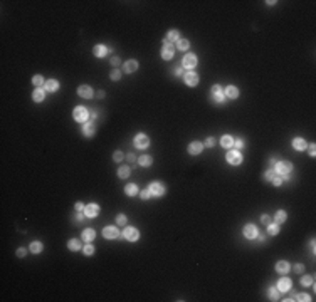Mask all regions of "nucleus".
<instances>
[{
	"label": "nucleus",
	"mask_w": 316,
	"mask_h": 302,
	"mask_svg": "<svg viewBox=\"0 0 316 302\" xmlns=\"http://www.w3.org/2000/svg\"><path fill=\"white\" fill-rule=\"evenodd\" d=\"M123 158H124V156H123V153H121V151H116L114 155H113V160H114V161H121Z\"/></svg>",
	"instance_id": "c03bdc74"
},
{
	"label": "nucleus",
	"mask_w": 316,
	"mask_h": 302,
	"mask_svg": "<svg viewBox=\"0 0 316 302\" xmlns=\"http://www.w3.org/2000/svg\"><path fill=\"white\" fill-rule=\"evenodd\" d=\"M148 144H150V139H148L146 134H136V138H135V146L136 148H146Z\"/></svg>",
	"instance_id": "39448f33"
},
{
	"label": "nucleus",
	"mask_w": 316,
	"mask_h": 302,
	"mask_svg": "<svg viewBox=\"0 0 316 302\" xmlns=\"http://www.w3.org/2000/svg\"><path fill=\"white\" fill-rule=\"evenodd\" d=\"M57 88H59V82L54 81V79H49L47 82H45V89L47 91H56Z\"/></svg>",
	"instance_id": "393cba45"
},
{
	"label": "nucleus",
	"mask_w": 316,
	"mask_h": 302,
	"mask_svg": "<svg viewBox=\"0 0 316 302\" xmlns=\"http://www.w3.org/2000/svg\"><path fill=\"white\" fill-rule=\"evenodd\" d=\"M138 161H140L141 166H150V165H151V156H141Z\"/></svg>",
	"instance_id": "2f4dec72"
},
{
	"label": "nucleus",
	"mask_w": 316,
	"mask_h": 302,
	"mask_svg": "<svg viewBox=\"0 0 316 302\" xmlns=\"http://www.w3.org/2000/svg\"><path fill=\"white\" fill-rule=\"evenodd\" d=\"M272 183H274V185H276V187H279V185L282 183V178H281L279 175H277V176H276V175H274V176H272Z\"/></svg>",
	"instance_id": "a19ab883"
},
{
	"label": "nucleus",
	"mask_w": 316,
	"mask_h": 302,
	"mask_svg": "<svg viewBox=\"0 0 316 302\" xmlns=\"http://www.w3.org/2000/svg\"><path fill=\"white\" fill-rule=\"evenodd\" d=\"M298 300L308 302V300H311V299H309V295H308V294H299V295H298Z\"/></svg>",
	"instance_id": "37998d69"
},
{
	"label": "nucleus",
	"mask_w": 316,
	"mask_h": 302,
	"mask_svg": "<svg viewBox=\"0 0 316 302\" xmlns=\"http://www.w3.org/2000/svg\"><path fill=\"white\" fill-rule=\"evenodd\" d=\"M32 99H34L35 102H40V101H44V91L37 88V89L34 91V94H32Z\"/></svg>",
	"instance_id": "b1692460"
},
{
	"label": "nucleus",
	"mask_w": 316,
	"mask_h": 302,
	"mask_svg": "<svg viewBox=\"0 0 316 302\" xmlns=\"http://www.w3.org/2000/svg\"><path fill=\"white\" fill-rule=\"evenodd\" d=\"M261 222H263V223H269V222H271V218H269V217H267V215H266V213H264V215H263V217H261Z\"/></svg>",
	"instance_id": "09e8293b"
},
{
	"label": "nucleus",
	"mask_w": 316,
	"mask_h": 302,
	"mask_svg": "<svg viewBox=\"0 0 316 302\" xmlns=\"http://www.w3.org/2000/svg\"><path fill=\"white\" fill-rule=\"evenodd\" d=\"M82 208H84V205H82V203H76V210H82Z\"/></svg>",
	"instance_id": "6e6d98bb"
},
{
	"label": "nucleus",
	"mask_w": 316,
	"mask_h": 302,
	"mask_svg": "<svg viewBox=\"0 0 316 302\" xmlns=\"http://www.w3.org/2000/svg\"><path fill=\"white\" fill-rule=\"evenodd\" d=\"M84 213L88 215V217H96V215L99 213V206L94 205V203H91V205H88L84 208Z\"/></svg>",
	"instance_id": "dca6fc26"
},
{
	"label": "nucleus",
	"mask_w": 316,
	"mask_h": 302,
	"mask_svg": "<svg viewBox=\"0 0 316 302\" xmlns=\"http://www.w3.org/2000/svg\"><path fill=\"white\" fill-rule=\"evenodd\" d=\"M94 237H96V233H94V230L93 228H86L84 232H82V238L86 240V242H91Z\"/></svg>",
	"instance_id": "4be33fe9"
},
{
	"label": "nucleus",
	"mask_w": 316,
	"mask_h": 302,
	"mask_svg": "<svg viewBox=\"0 0 316 302\" xmlns=\"http://www.w3.org/2000/svg\"><path fill=\"white\" fill-rule=\"evenodd\" d=\"M244 235H246L247 238H256L257 237V228L254 225H246L244 227Z\"/></svg>",
	"instance_id": "ddd939ff"
},
{
	"label": "nucleus",
	"mask_w": 316,
	"mask_h": 302,
	"mask_svg": "<svg viewBox=\"0 0 316 302\" xmlns=\"http://www.w3.org/2000/svg\"><path fill=\"white\" fill-rule=\"evenodd\" d=\"M301 284L303 285H311V284H313V279L306 275V277H303V279H301Z\"/></svg>",
	"instance_id": "58836bf2"
},
{
	"label": "nucleus",
	"mask_w": 316,
	"mask_h": 302,
	"mask_svg": "<svg viewBox=\"0 0 316 302\" xmlns=\"http://www.w3.org/2000/svg\"><path fill=\"white\" fill-rule=\"evenodd\" d=\"M32 82H34V84L37 86V88H39V86L44 82V79H42V76H34V79H32Z\"/></svg>",
	"instance_id": "e433bc0d"
},
{
	"label": "nucleus",
	"mask_w": 316,
	"mask_h": 302,
	"mask_svg": "<svg viewBox=\"0 0 316 302\" xmlns=\"http://www.w3.org/2000/svg\"><path fill=\"white\" fill-rule=\"evenodd\" d=\"M116 220H118L119 225H124V223H126V217H124V215H118V218H116Z\"/></svg>",
	"instance_id": "49530a36"
},
{
	"label": "nucleus",
	"mask_w": 316,
	"mask_h": 302,
	"mask_svg": "<svg viewBox=\"0 0 316 302\" xmlns=\"http://www.w3.org/2000/svg\"><path fill=\"white\" fill-rule=\"evenodd\" d=\"M184 65L187 69H193L195 65H197V57H195L193 54H187L184 57Z\"/></svg>",
	"instance_id": "0eeeda50"
},
{
	"label": "nucleus",
	"mask_w": 316,
	"mask_h": 302,
	"mask_svg": "<svg viewBox=\"0 0 316 302\" xmlns=\"http://www.w3.org/2000/svg\"><path fill=\"white\" fill-rule=\"evenodd\" d=\"M276 270L281 272V274H286V272H289V264L288 262H277L276 264Z\"/></svg>",
	"instance_id": "5701e85b"
},
{
	"label": "nucleus",
	"mask_w": 316,
	"mask_h": 302,
	"mask_svg": "<svg viewBox=\"0 0 316 302\" xmlns=\"http://www.w3.org/2000/svg\"><path fill=\"white\" fill-rule=\"evenodd\" d=\"M184 79H185V84L190 86V88H193V86L198 84V76L195 72H187Z\"/></svg>",
	"instance_id": "423d86ee"
},
{
	"label": "nucleus",
	"mask_w": 316,
	"mask_h": 302,
	"mask_svg": "<svg viewBox=\"0 0 316 302\" xmlns=\"http://www.w3.org/2000/svg\"><path fill=\"white\" fill-rule=\"evenodd\" d=\"M111 64H113V65H119V57L118 56L111 57Z\"/></svg>",
	"instance_id": "de8ad7c7"
},
{
	"label": "nucleus",
	"mask_w": 316,
	"mask_h": 302,
	"mask_svg": "<svg viewBox=\"0 0 316 302\" xmlns=\"http://www.w3.org/2000/svg\"><path fill=\"white\" fill-rule=\"evenodd\" d=\"M235 146H237V148H242V146H244V143H242V141H240V139H239V141L235 143Z\"/></svg>",
	"instance_id": "4d7b16f0"
},
{
	"label": "nucleus",
	"mask_w": 316,
	"mask_h": 302,
	"mask_svg": "<svg viewBox=\"0 0 316 302\" xmlns=\"http://www.w3.org/2000/svg\"><path fill=\"white\" fill-rule=\"evenodd\" d=\"M214 138H207V141H205V146H214Z\"/></svg>",
	"instance_id": "8fccbe9b"
},
{
	"label": "nucleus",
	"mask_w": 316,
	"mask_h": 302,
	"mask_svg": "<svg viewBox=\"0 0 316 302\" xmlns=\"http://www.w3.org/2000/svg\"><path fill=\"white\" fill-rule=\"evenodd\" d=\"M314 150H316V148H314V144H309V155H311V156H314V153H316Z\"/></svg>",
	"instance_id": "864d4df0"
},
{
	"label": "nucleus",
	"mask_w": 316,
	"mask_h": 302,
	"mask_svg": "<svg viewBox=\"0 0 316 302\" xmlns=\"http://www.w3.org/2000/svg\"><path fill=\"white\" fill-rule=\"evenodd\" d=\"M227 161L230 165H234V166H237V165L242 163V155H240L239 151H229L227 153Z\"/></svg>",
	"instance_id": "f03ea898"
},
{
	"label": "nucleus",
	"mask_w": 316,
	"mask_h": 302,
	"mask_svg": "<svg viewBox=\"0 0 316 302\" xmlns=\"http://www.w3.org/2000/svg\"><path fill=\"white\" fill-rule=\"evenodd\" d=\"M30 250L34 252V254L40 252V250H42V243H40V242H32L30 243Z\"/></svg>",
	"instance_id": "72a5a7b5"
},
{
	"label": "nucleus",
	"mask_w": 316,
	"mask_h": 302,
	"mask_svg": "<svg viewBox=\"0 0 316 302\" xmlns=\"http://www.w3.org/2000/svg\"><path fill=\"white\" fill-rule=\"evenodd\" d=\"M225 94H227V97L235 99V97H239V89L234 88V86H229V88L225 89Z\"/></svg>",
	"instance_id": "a211bd4d"
},
{
	"label": "nucleus",
	"mask_w": 316,
	"mask_h": 302,
	"mask_svg": "<svg viewBox=\"0 0 316 302\" xmlns=\"http://www.w3.org/2000/svg\"><path fill=\"white\" fill-rule=\"evenodd\" d=\"M274 175H276V173H274L272 169H267V171L264 173V178H266V180H272V176H274Z\"/></svg>",
	"instance_id": "a18cd8bd"
},
{
	"label": "nucleus",
	"mask_w": 316,
	"mask_h": 302,
	"mask_svg": "<svg viewBox=\"0 0 316 302\" xmlns=\"http://www.w3.org/2000/svg\"><path fill=\"white\" fill-rule=\"evenodd\" d=\"M140 196L143 198V200H148V198L151 196V192H150V190H143V192L140 193Z\"/></svg>",
	"instance_id": "4c0bfd02"
},
{
	"label": "nucleus",
	"mask_w": 316,
	"mask_h": 302,
	"mask_svg": "<svg viewBox=\"0 0 316 302\" xmlns=\"http://www.w3.org/2000/svg\"><path fill=\"white\" fill-rule=\"evenodd\" d=\"M128 175H130V168L128 166H121L118 169V176L119 178H128Z\"/></svg>",
	"instance_id": "c756f323"
},
{
	"label": "nucleus",
	"mask_w": 316,
	"mask_h": 302,
	"mask_svg": "<svg viewBox=\"0 0 316 302\" xmlns=\"http://www.w3.org/2000/svg\"><path fill=\"white\" fill-rule=\"evenodd\" d=\"M150 192H151V195H156V196H161L165 193V188H163V185L161 183H151L150 185Z\"/></svg>",
	"instance_id": "1a4fd4ad"
},
{
	"label": "nucleus",
	"mask_w": 316,
	"mask_h": 302,
	"mask_svg": "<svg viewBox=\"0 0 316 302\" xmlns=\"http://www.w3.org/2000/svg\"><path fill=\"white\" fill-rule=\"evenodd\" d=\"M77 94H79L81 97L88 99V97H91V96H93V89H91L89 86H81V88L77 89Z\"/></svg>",
	"instance_id": "4468645a"
},
{
	"label": "nucleus",
	"mask_w": 316,
	"mask_h": 302,
	"mask_svg": "<svg viewBox=\"0 0 316 302\" xmlns=\"http://www.w3.org/2000/svg\"><path fill=\"white\" fill-rule=\"evenodd\" d=\"M220 144H222L224 148H230L232 144H234V139H232V136L225 134V136H222V139H220Z\"/></svg>",
	"instance_id": "412c9836"
},
{
	"label": "nucleus",
	"mask_w": 316,
	"mask_h": 302,
	"mask_svg": "<svg viewBox=\"0 0 316 302\" xmlns=\"http://www.w3.org/2000/svg\"><path fill=\"white\" fill-rule=\"evenodd\" d=\"M202 148H203V144H202V143L193 141V143H190V144H188V153H190V155H198V153L202 151Z\"/></svg>",
	"instance_id": "f8f14e48"
},
{
	"label": "nucleus",
	"mask_w": 316,
	"mask_h": 302,
	"mask_svg": "<svg viewBox=\"0 0 316 302\" xmlns=\"http://www.w3.org/2000/svg\"><path fill=\"white\" fill-rule=\"evenodd\" d=\"M165 40H167V42H170V40H172V42L173 40H178V30H170Z\"/></svg>",
	"instance_id": "7c9ffc66"
},
{
	"label": "nucleus",
	"mask_w": 316,
	"mask_h": 302,
	"mask_svg": "<svg viewBox=\"0 0 316 302\" xmlns=\"http://www.w3.org/2000/svg\"><path fill=\"white\" fill-rule=\"evenodd\" d=\"M212 97H214L215 102H222L224 101V91L220 86H214L212 88Z\"/></svg>",
	"instance_id": "6e6552de"
},
{
	"label": "nucleus",
	"mask_w": 316,
	"mask_h": 302,
	"mask_svg": "<svg viewBox=\"0 0 316 302\" xmlns=\"http://www.w3.org/2000/svg\"><path fill=\"white\" fill-rule=\"evenodd\" d=\"M136 69H138V62L136 61H128V62H124V71L126 72H135Z\"/></svg>",
	"instance_id": "f3484780"
},
{
	"label": "nucleus",
	"mask_w": 316,
	"mask_h": 302,
	"mask_svg": "<svg viewBox=\"0 0 316 302\" xmlns=\"http://www.w3.org/2000/svg\"><path fill=\"white\" fill-rule=\"evenodd\" d=\"M128 161L133 163V161H135V155H131V153H130V155H128Z\"/></svg>",
	"instance_id": "5fc2aeb1"
},
{
	"label": "nucleus",
	"mask_w": 316,
	"mask_h": 302,
	"mask_svg": "<svg viewBox=\"0 0 316 302\" xmlns=\"http://www.w3.org/2000/svg\"><path fill=\"white\" fill-rule=\"evenodd\" d=\"M67 247H69V250H79L81 243H79V240H77V238H72V240H69Z\"/></svg>",
	"instance_id": "c85d7f7f"
},
{
	"label": "nucleus",
	"mask_w": 316,
	"mask_h": 302,
	"mask_svg": "<svg viewBox=\"0 0 316 302\" xmlns=\"http://www.w3.org/2000/svg\"><path fill=\"white\" fill-rule=\"evenodd\" d=\"M188 45H190V44H188V40H187V39H178V40H177V47L180 49V51L188 49Z\"/></svg>",
	"instance_id": "cd10ccee"
},
{
	"label": "nucleus",
	"mask_w": 316,
	"mask_h": 302,
	"mask_svg": "<svg viewBox=\"0 0 316 302\" xmlns=\"http://www.w3.org/2000/svg\"><path fill=\"white\" fill-rule=\"evenodd\" d=\"M123 235H124V237H126L128 240H131V242L138 240V230H136V228H133V227H128V228L123 232Z\"/></svg>",
	"instance_id": "9d476101"
},
{
	"label": "nucleus",
	"mask_w": 316,
	"mask_h": 302,
	"mask_svg": "<svg viewBox=\"0 0 316 302\" xmlns=\"http://www.w3.org/2000/svg\"><path fill=\"white\" fill-rule=\"evenodd\" d=\"M161 57H163V59H167V61L173 57V45L170 44V42H167V40L163 42V47H161Z\"/></svg>",
	"instance_id": "7ed1b4c3"
},
{
	"label": "nucleus",
	"mask_w": 316,
	"mask_h": 302,
	"mask_svg": "<svg viewBox=\"0 0 316 302\" xmlns=\"http://www.w3.org/2000/svg\"><path fill=\"white\" fill-rule=\"evenodd\" d=\"M293 146L296 148V150H299V151H303V150H306V141L303 138H296L293 141Z\"/></svg>",
	"instance_id": "aec40b11"
},
{
	"label": "nucleus",
	"mask_w": 316,
	"mask_h": 302,
	"mask_svg": "<svg viewBox=\"0 0 316 302\" xmlns=\"http://www.w3.org/2000/svg\"><path fill=\"white\" fill-rule=\"evenodd\" d=\"M94 131H96V128H94L93 123H88V124H84V134L86 136H93Z\"/></svg>",
	"instance_id": "a878e982"
},
{
	"label": "nucleus",
	"mask_w": 316,
	"mask_h": 302,
	"mask_svg": "<svg viewBox=\"0 0 316 302\" xmlns=\"http://www.w3.org/2000/svg\"><path fill=\"white\" fill-rule=\"evenodd\" d=\"M119 77H121V72H119V71H113V72H111V79H113V81H119Z\"/></svg>",
	"instance_id": "79ce46f5"
},
{
	"label": "nucleus",
	"mask_w": 316,
	"mask_h": 302,
	"mask_svg": "<svg viewBox=\"0 0 316 302\" xmlns=\"http://www.w3.org/2000/svg\"><path fill=\"white\" fill-rule=\"evenodd\" d=\"M269 295H271L272 300H277V299H279V291H277V287H276V289H274V287L269 289Z\"/></svg>",
	"instance_id": "f704fd0d"
},
{
	"label": "nucleus",
	"mask_w": 316,
	"mask_h": 302,
	"mask_svg": "<svg viewBox=\"0 0 316 302\" xmlns=\"http://www.w3.org/2000/svg\"><path fill=\"white\" fill-rule=\"evenodd\" d=\"M277 232H279V225H277V223H274V225H269V233H271V235H276Z\"/></svg>",
	"instance_id": "c9c22d12"
},
{
	"label": "nucleus",
	"mask_w": 316,
	"mask_h": 302,
	"mask_svg": "<svg viewBox=\"0 0 316 302\" xmlns=\"http://www.w3.org/2000/svg\"><path fill=\"white\" fill-rule=\"evenodd\" d=\"M93 52H94V56H96V57H105L106 52H108V49L105 47V45H96V47L93 49Z\"/></svg>",
	"instance_id": "6ab92c4d"
},
{
	"label": "nucleus",
	"mask_w": 316,
	"mask_h": 302,
	"mask_svg": "<svg viewBox=\"0 0 316 302\" xmlns=\"http://www.w3.org/2000/svg\"><path fill=\"white\" fill-rule=\"evenodd\" d=\"M175 76H182V69H175Z\"/></svg>",
	"instance_id": "13d9d810"
},
{
	"label": "nucleus",
	"mask_w": 316,
	"mask_h": 302,
	"mask_svg": "<svg viewBox=\"0 0 316 302\" xmlns=\"http://www.w3.org/2000/svg\"><path fill=\"white\" fill-rule=\"evenodd\" d=\"M17 257H26V250H24V249H19V250H17Z\"/></svg>",
	"instance_id": "3c124183"
},
{
	"label": "nucleus",
	"mask_w": 316,
	"mask_h": 302,
	"mask_svg": "<svg viewBox=\"0 0 316 302\" xmlns=\"http://www.w3.org/2000/svg\"><path fill=\"white\" fill-rule=\"evenodd\" d=\"M274 220H276L277 223H282L286 220V212H282V210H279V212L276 213V217H274Z\"/></svg>",
	"instance_id": "473e14b6"
},
{
	"label": "nucleus",
	"mask_w": 316,
	"mask_h": 302,
	"mask_svg": "<svg viewBox=\"0 0 316 302\" xmlns=\"http://www.w3.org/2000/svg\"><path fill=\"white\" fill-rule=\"evenodd\" d=\"M291 169H293V165L288 163V161H281V163L276 165V171L281 173V175H288Z\"/></svg>",
	"instance_id": "20e7f679"
},
{
	"label": "nucleus",
	"mask_w": 316,
	"mask_h": 302,
	"mask_svg": "<svg viewBox=\"0 0 316 302\" xmlns=\"http://www.w3.org/2000/svg\"><path fill=\"white\" fill-rule=\"evenodd\" d=\"M289 287H291V280L289 279H281L279 282H277V291L279 292H288L289 291Z\"/></svg>",
	"instance_id": "9b49d317"
},
{
	"label": "nucleus",
	"mask_w": 316,
	"mask_h": 302,
	"mask_svg": "<svg viewBox=\"0 0 316 302\" xmlns=\"http://www.w3.org/2000/svg\"><path fill=\"white\" fill-rule=\"evenodd\" d=\"M124 192H126V195H130V196H133V195H136V192H138V188H136V185H126V188H124Z\"/></svg>",
	"instance_id": "bb28decb"
},
{
	"label": "nucleus",
	"mask_w": 316,
	"mask_h": 302,
	"mask_svg": "<svg viewBox=\"0 0 316 302\" xmlns=\"http://www.w3.org/2000/svg\"><path fill=\"white\" fill-rule=\"evenodd\" d=\"M103 235H105L106 238H116L118 237V228H116V227H106V228L103 230Z\"/></svg>",
	"instance_id": "2eb2a0df"
},
{
	"label": "nucleus",
	"mask_w": 316,
	"mask_h": 302,
	"mask_svg": "<svg viewBox=\"0 0 316 302\" xmlns=\"http://www.w3.org/2000/svg\"><path fill=\"white\" fill-rule=\"evenodd\" d=\"M84 254H86V255H93V254H94V247H93V245H86V247H84Z\"/></svg>",
	"instance_id": "ea45409f"
},
{
	"label": "nucleus",
	"mask_w": 316,
	"mask_h": 302,
	"mask_svg": "<svg viewBox=\"0 0 316 302\" xmlns=\"http://www.w3.org/2000/svg\"><path fill=\"white\" fill-rule=\"evenodd\" d=\"M294 270H296V272H303V270H304V267H303L301 264H298V265L294 267Z\"/></svg>",
	"instance_id": "603ef678"
},
{
	"label": "nucleus",
	"mask_w": 316,
	"mask_h": 302,
	"mask_svg": "<svg viewBox=\"0 0 316 302\" xmlns=\"http://www.w3.org/2000/svg\"><path fill=\"white\" fill-rule=\"evenodd\" d=\"M72 116H74V119H76V121H81V123H82V121H86V119H88L89 113H88V109H86V107L77 106V107H74Z\"/></svg>",
	"instance_id": "f257e3e1"
}]
</instances>
